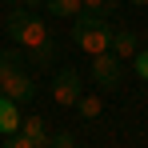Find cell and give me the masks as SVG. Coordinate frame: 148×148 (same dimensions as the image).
Segmentation results:
<instances>
[{"mask_svg":"<svg viewBox=\"0 0 148 148\" xmlns=\"http://www.w3.org/2000/svg\"><path fill=\"white\" fill-rule=\"evenodd\" d=\"M20 120H24L20 104H16V100H8L4 92H0V136H12V132H20Z\"/></svg>","mask_w":148,"mask_h":148,"instance_id":"8992f818","label":"cell"},{"mask_svg":"<svg viewBox=\"0 0 148 148\" xmlns=\"http://www.w3.org/2000/svg\"><path fill=\"white\" fill-rule=\"evenodd\" d=\"M4 4H24V0H4Z\"/></svg>","mask_w":148,"mask_h":148,"instance_id":"9a60e30c","label":"cell"},{"mask_svg":"<svg viewBox=\"0 0 148 148\" xmlns=\"http://www.w3.org/2000/svg\"><path fill=\"white\" fill-rule=\"evenodd\" d=\"M80 96H84V84H80V72L76 68H64V72L52 76V100L60 108H76Z\"/></svg>","mask_w":148,"mask_h":148,"instance_id":"277c9868","label":"cell"},{"mask_svg":"<svg viewBox=\"0 0 148 148\" xmlns=\"http://www.w3.org/2000/svg\"><path fill=\"white\" fill-rule=\"evenodd\" d=\"M76 108H80V116L96 120V116H100V96H80V100H76Z\"/></svg>","mask_w":148,"mask_h":148,"instance_id":"30bf717a","label":"cell"},{"mask_svg":"<svg viewBox=\"0 0 148 148\" xmlns=\"http://www.w3.org/2000/svg\"><path fill=\"white\" fill-rule=\"evenodd\" d=\"M108 52H112V56H116V60H132V56H136V36H132V32H112V44H108Z\"/></svg>","mask_w":148,"mask_h":148,"instance_id":"52a82bcc","label":"cell"},{"mask_svg":"<svg viewBox=\"0 0 148 148\" xmlns=\"http://www.w3.org/2000/svg\"><path fill=\"white\" fill-rule=\"evenodd\" d=\"M4 148H32V140H28L24 132H12V136H8V144Z\"/></svg>","mask_w":148,"mask_h":148,"instance_id":"4fadbf2b","label":"cell"},{"mask_svg":"<svg viewBox=\"0 0 148 148\" xmlns=\"http://www.w3.org/2000/svg\"><path fill=\"white\" fill-rule=\"evenodd\" d=\"M72 36H76V48H84L88 56L108 52V44H112L108 16H96V12H76V20H72Z\"/></svg>","mask_w":148,"mask_h":148,"instance_id":"3957f363","label":"cell"},{"mask_svg":"<svg viewBox=\"0 0 148 148\" xmlns=\"http://www.w3.org/2000/svg\"><path fill=\"white\" fill-rule=\"evenodd\" d=\"M4 28H8V36H12L16 44H24L36 60H48V56H52V36H48V28H44V20H40L36 12H28L24 4L8 12Z\"/></svg>","mask_w":148,"mask_h":148,"instance_id":"6da1fadb","label":"cell"},{"mask_svg":"<svg viewBox=\"0 0 148 148\" xmlns=\"http://www.w3.org/2000/svg\"><path fill=\"white\" fill-rule=\"evenodd\" d=\"M132 4H148V0H132Z\"/></svg>","mask_w":148,"mask_h":148,"instance_id":"2e32d148","label":"cell"},{"mask_svg":"<svg viewBox=\"0 0 148 148\" xmlns=\"http://www.w3.org/2000/svg\"><path fill=\"white\" fill-rule=\"evenodd\" d=\"M132 60H136V76H140V80H148V48H140Z\"/></svg>","mask_w":148,"mask_h":148,"instance_id":"7c38bea8","label":"cell"},{"mask_svg":"<svg viewBox=\"0 0 148 148\" xmlns=\"http://www.w3.org/2000/svg\"><path fill=\"white\" fill-rule=\"evenodd\" d=\"M20 132L32 140V148H44V144H48V128H44L40 116H24V120H20Z\"/></svg>","mask_w":148,"mask_h":148,"instance_id":"ba28073f","label":"cell"},{"mask_svg":"<svg viewBox=\"0 0 148 148\" xmlns=\"http://www.w3.org/2000/svg\"><path fill=\"white\" fill-rule=\"evenodd\" d=\"M120 76H124V68L112 52H96L92 56V80L100 88H120Z\"/></svg>","mask_w":148,"mask_h":148,"instance_id":"5b68a950","label":"cell"},{"mask_svg":"<svg viewBox=\"0 0 148 148\" xmlns=\"http://www.w3.org/2000/svg\"><path fill=\"white\" fill-rule=\"evenodd\" d=\"M44 8H48L52 16H76V12H84L80 0H44Z\"/></svg>","mask_w":148,"mask_h":148,"instance_id":"9c48e42d","label":"cell"},{"mask_svg":"<svg viewBox=\"0 0 148 148\" xmlns=\"http://www.w3.org/2000/svg\"><path fill=\"white\" fill-rule=\"evenodd\" d=\"M48 144H52V148H72V136H68V132H60V136H52Z\"/></svg>","mask_w":148,"mask_h":148,"instance_id":"5bb4252c","label":"cell"},{"mask_svg":"<svg viewBox=\"0 0 148 148\" xmlns=\"http://www.w3.org/2000/svg\"><path fill=\"white\" fill-rule=\"evenodd\" d=\"M0 92L16 104H32V96H36V80L20 68L16 52H0Z\"/></svg>","mask_w":148,"mask_h":148,"instance_id":"7a4b0ae2","label":"cell"},{"mask_svg":"<svg viewBox=\"0 0 148 148\" xmlns=\"http://www.w3.org/2000/svg\"><path fill=\"white\" fill-rule=\"evenodd\" d=\"M72 148H76V144H72Z\"/></svg>","mask_w":148,"mask_h":148,"instance_id":"e0dca14e","label":"cell"},{"mask_svg":"<svg viewBox=\"0 0 148 148\" xmlns=\"http://www.w3.org/2000/svg\"><path fill=\"white\" fill-rule=\"evenodd\" d=\"M80 4H84V12H96V16L116 12V0H80Z\"/></svg>","mask_w":148,"mask_h":148,"instance_id":"8fae6325","label":"cell"}]
</instances>
